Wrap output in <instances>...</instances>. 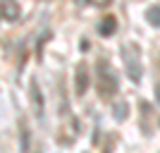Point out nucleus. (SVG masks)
<instances>
[{
    "instance_id": "3",
    "label": "nucleus",
    "mask_w": 160,
    "mask_h": 153,
    "mask_svg": "<svg viewBox=\"0 0 160 153\" xmlns=\"http://www.w3.org/2000/svg\"><path fill=\"white\" fill-rule=\"evenodd\" d=\"M88 84H91L88 67L84 65V62H79V65H77V77H74V91H77V96H84L86 89H88Z\"/></svg>"
},
{
    "instance_id": "6",
    "label": "nucleus",
    "mask_w": 160,
    "mask_h": 153,
    "mask_svg": "<svg viewBox=\"0 0 160 153\" xmlns=\"http://www.w3.org/2000/svg\"><path fill=\"white\" fill-rule=\"evenodd\" d=\"M115 29H117V22H115V17H105V22L98 27V31L103 33V36H112Z\"/></svg>"
},
{
    "instance_id": "2",
    "label": "nucleus",
    "mask_w": 160,
    "mask_h": 153,
    "mask_svg": "<svg viewBox=\"0 0 160 153\" xmlns=\"http://www.w3.org/2000/svg\"><path fill=\"white\" fill-rule=\"evenodd\" d=\"M139 46L136 43H124L122 46V58H124V67L132 81H141V65H139Z\"/></svg>"
},
{
    "instance_id": "5",
    "label": "nucleus",
    "mask_w": 160,
    "mask_h": 153,
    "mask_svg": "<svg viewBox=\"0 0 160 153\" xmlns=\"http://www.w3.org/2000/svg\"><path fill=\"white\" fill-rule=\"evenodd\" d=\"M31 100H33V110H36V115H43V93H41V89H38V81L36 79H31Z\"/></svg>"
},
{
    "instance_id": "1",
    "label": "nucleus",
    "mask_w": 160,
    "mask_h": 153,
    "mask_svg": "<svg viewBox=\"0 0 160 153\" xmlns=\"http://www.w3.org/2000/svg\"><path fill=\"white\" fill-rule=\"evenodd\" d=\"M115 93H117V77L105 62H98V96L103 100H108Z\"/></svg>"
},
{
    "instance_id": "7",
    "label": "nucleus",
    "mask_w": 160,
    "mask_h": 153,
    "mask_svg": "<svg viewBox=\"0 0 160 153\" xmlns=\"http://www.w3.org/2000/svg\"><path fill=\"white\" fill-rule=\"evenodd\" d=\"M146 19L151 27H160V5H153L146 10Z\"/></svg>"
},
{
    "instance_id": "9",
    "label": "nucleus",
    "mask_w": 160,
    "mask_h": 153,
    "mask_svg": "<svg viewBox=\"0 0 160 153\" xmlns=\"http://www.w3.org/2000/svg\"><path fill=\"white\" fill-rule=\"evenodd\" d=\"M112 113H115V120H124L127 113H129V105H127V103H117Z\"/></svg>"
},
{
    "instance_id": "4",
    "label": "nucleus",
    "mask_w": 160,
    "mask_h": 153,
    "mask_svg": "<svg viewBox=\"0 0 160 153\" xmlns=\"http://www.w3.org/2000/svg\"><path fill=\"white\" fill-rule=\"evenodd\" d=\"M19 3L17 0H0V19L5 22H17L19 19Z\"/></svg>"
},
{
    "instance_id": "8",
    "label": "nucleus",
    "mask_w": 160,
    "mask_h": 153,
    "mask_svg": "<svg viewBox=\"0 0 160 153\" xmlns=\"http://www.w3.org/2000/svg\"><path fill=\"white\" fill-rule=\"evenodd\" d=\"M19 129H22V153H29V144H31V136H29V129H27V122H24V120L19 122Z\"/></svg>"
},
{
    "instance_id": "10",
    "label": "nucleus",
    "mask_w": 160,
    "mask_h": 153,
    "mask_svg": "<svg viewBox=\"0 0 160 153\" xmlns=\"http://www.w3.org/2000/svg\"><path fill=\"white\" fill-rule=\"evenodd\" d=\"M155 98H158V103H160V84L155 86Z\"/></svg>"
}]
</instances>
